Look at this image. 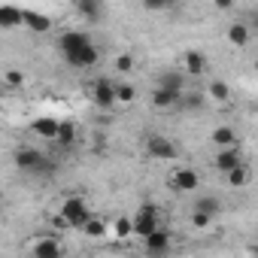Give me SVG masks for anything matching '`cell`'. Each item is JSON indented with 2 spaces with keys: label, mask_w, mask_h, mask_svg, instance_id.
I'll use <instances>...</instances> for the list:
<instances>
[{
  "label": "cell",
  "mask_w": 258,
  "mask_h": 258,
  "mask_svg": "<svg viewBox=\"0 0 258 258\" xmlns=\"http://www.w3.org/2000/svg\"><path fill=\"white\" fill-rule=\"evenodd\" d=\"M198 185H201V176H198L195 167H176V170L170 173V188L179 191V195H188V191H195Z\"/></svg>",
  "instance_id": "cell-6"
},
{
  "label": "cell",
  "mask_w": 258,
  "mask_h": 258,
  "mask_svg": "<svg viewBox=\"0 0 258 258\" xmlns=\"http://www.w3.org/2000/svg\"><path fill=\"white\" fill-rule=\"evenodd\" d=\"M210 140H213L219 149H225V146H237V134H234V127H228V124H219V127H213Z\"/></svg>",
  "instance_id": "cell-18"
},
{
  "label": "cell",
  "mask_w": 258,
  "mask_h": 258,
  "mask_svg": "<svg viewBox=\"0 0 258 258\" xmlns=\"http://www.w3.org/2000/svg\"><path fill=\"white\" fill-rule=\"evenodd\" d=\"M216 7H219V10H231V7H234V0H216Z\"/></svg>",
  "instance_id": "cell-31"
},
{
  "label": "cell",
  "mask_w": 258,
  "mask_h": 258,
  "mask_svg": "<svg viewBox=\"0 0 258 258\" xmlns=\"http://www.w3.org/2000/svg\"><path fill=\"white\" fill-rule=\"evenodd\" d=\"M207 55L204 52H198V49H188L185 55H182V70L188 73V76H204L207 73Z\"/></svg>",
  "instance_id": "cell-10"
},
{
  "label": "cell",
  "mask_w": 258,
  "mask_h": 258,
  "mask_svg": "<svg viewBox=\"0 0 258 258\" xmlns=\"http://www.w3.org/2000/svg\"><path fill=\"white\" fill-rule=\"evenodd\" d=\"M88 219H91V210H88V204H85L82 198H67V201L61 204V222H64L67 228L82 231V228L88 225Z\"/></svg>",
  "instance_id": "cell-3"
},
{
  "label": "cell",
  "mask_w": 258,
  "mask_h": 258,
  "mask_svg": "<svg viewBox=\"0 0 258 258\" xmlns=\"http://www.w3.org/2000/svg\"><path fill=\"white\" fill-rule=\"evenodd\" d=\"M210 222H213V216H210V213H201V210H191V225H195V228H207Z\"/></svg>",
  "instance_id": "cell-27"
},
{
  "label": "cell",
  "mask_w": 258,
  "mask_h": 258,
  "mask_svg": "<svg viewBox=\"0 0 258 258\" xmlns=\"http://www.w3.org/2000/svg\"><path fill=\"white\" fill-rule=\"evenodd\" d=\"M43 161H46V158H43L37 149H19V152H16V164H19L22 170H46Z\"/></svg>",
  "instance_id": "cell-14"
},
{
  "label": "cell",
  "mask_w": 258,
  "mask_h": 258,
  "mask_svg": "<svg viewBox=\"0 0 258 258\" xmlns=\"http://www.w3.org/2000/svg\"><path fill=\"white\" fill-rule=\"evenodd\" d=\"M225 37H228V43H231L234 49H246L249 40H252V28H249L246 22H234V25L225 31Z\"/></svg>",
  "instance_id": "cell-11"
},
{
  "label": "cell",
  "mask_w": 258,
  "mask_h": 258,
  "mask_svg": "<svg viewBox=\"0 0 258 258\" xmlns=\"http://www.w3.org/2000/svg\"><path fill=\"white\" fill-rule=\"evenodd\" d=\"M61 146H70L73 140H76V127L70 124V121H61V131H58V137H55Z\"/></svg>",
  "instance_id": "cell-25"
},
{
  "label": "cell",
  "mask_w": 258,
  "mask_h": 258,
  "mask_svg": "<svg viewBox=\"0 0 258 258\" xmlns=\"http://www.w3.org/2000/svg\"><path fill=\"white\" fill-rule=\"evenodd\" d=\"M73 10H76V16L85 19L88 25H97V22H103V16H106V4H103V0H73Z\"/></svg>",
  "instance_id": "cell-7"
},
{
  "label": "cell",
  "mask_w": 258,
  "mask_h": 258,
  "mask_svg": "<svg viewBox=\"0 0 258 258\" xmlns=\"http://www.w3.org/2000/svg\"><path fill=\"white\" fill-rule=\"evenodd\" d=\"M195 210H201V213H210L213 219L222 213V201L219 198H213V195H204V198H198L195 201Z\"/></svg>",
  "instance_id": "cell-19"
},
{
  "label": "cell",
  "mask_w": 258,
  "mask_h": 258,
  "mask_svg": "<svg viewBox=\"0 0 258 258\" xmlns=\"http://www.w3.org/2000/svg\"><path fill=\"white\" fill-rule=\"evenodd\" d=\"M7 85H10V88H19V85H25V73H19V70H10V73H7Z\"/></svg>",
  "instance_id": "cell-30"
},
{
  "label": "cell",
  "mask_w": 258,
  "mask_h": 258,
  "mask_svg": "<svg viewBox=\"0 0 258 258\" xmlns=\"http://www.w3.org/2000/svg\"><path fill=\"white\" fill-rule=\"evenodd\" d=\"M115 70H118V73L134 70V58H131V55H118V58H115Z\"/></svg>",
  "instance_id": "cell-29"
},
{
  "label": "cell",
  "mask_w": 258,
  "mask_h": 258,
  "mask_svg": "<svg viewBox=\"0 0 258 258\" xmlns=\"http://www.w3.org/2000/svg\"><path fill=\"white\" fill-rule=\"evenodd\" d=\"M158 207L155 204H143L134 216V237H149L152 231H158Z\"/></svg>",
  "instance_id": "cell-5"
},
{
  "label": "cell",
  "mask_w": 258,
  "mask_h": 258,
  "mask_svg": "<svg viewBox=\"0 0 258 258\" xmlns=\"http://www.w3.org/2000/svg\"><path fill=\"white\" fill-rule=\"evenodd\" d=\"M225 179H228V185H231V188H243V185L249 182V170H246V164H237L234 170H228V173H225Z\"/></svg>",
  "instance_id": "cell-20"
},
{
  "label": "cell",
  "mask_w": 258,
  "mask_h": 258,
  "mask_svg": "<svg viewBox=\"0 0 258 258\" xmlns=\"http://www.w3.org/2000/svg\"><path fill=\"white\" fill-rule=\"evenodd\" d=\"M64 249H61V243L55 240V237H43V240H37L34 246H31V255L34 258H58Z\"/></svg>",
  "instance_id": "cell-15"
},
{
  "label": "cell",
  "mask_w": 258,
  "mask_h": 258,
  "mask_svg": "<svg viewBox=\"0 0 258 258\" xmlns=\"http://www.w3.org/2000/svg\"><path fill=\"white\" fill-rule=\"evenodd\" d=\"M179 97H182V88H170V85H161V82L152 88V106L155 109H173L179 103Z\"/></svg>",
  "instance_id": "cell-8"
},
{
  "label": "cell",
  "mask_w": 258,
  "mask_h": 258,
  "mask_svg": "<svg viewBox=\"0 0 258 258\" xmlns=\"http://www.w3.org/2000/svg\"><path fill=\"white\" fill-rule=\"evenodd\" d=\"M112 234L118 240H127V237H134V219H127V216H118L115 225H112Z\"/></svg>",
  "instance_id": "cell-21"
},
{
  "label": "cell",
  "mask_w": 258,
  "mask_h": 258,
  "mask_svg": "<svg viewBox=\"0 0 258 258\" xmlns=\"http://www.w3.org/2000/svg\"><path fill=\"white\" fill-rule=\"evenodd\" d=\"M143 246H146V252H152V255L167 252V249H170V231H164V228L152 231L149 237H143Z\"/></svg>",
  "instance_id": "cell-12"
},
{
  "label": "cell",
  "mask_w": 258,
  "mask_h": 258,
  "mask_svg": "<svg viewBox=\"0 0 258 258\" xmlns=\"http://www.w3.org/2000/svg\"><path fill=\"white\" fill-rule=\"evenodd\" d=\"M82 231H85V237H91V240H100V237H106V225H103L100 219H94V216L88 219V225H85Z\"/></svg>",
  "instance_id": "cell-24"
},
{
  "label": "cell",
  "mask_w": 258,
  "mask_h": 258,
  "mask_svg": "<svg viewBox=\"0 0 258 258\" xmlns=\"http://www.w3.org/2000/svg\"><path fill=\"white\" fill-rule=\"evenodd\" d=\"M31 131H34L37 137L55 140V137H58V131H61V121H55V118L43 115V118H34V121H31Z\"/></svg>",
  "instance_id": "cell-16"
},
{
  "label": "cell",
  "mask_w": 258,
  "mask_h": 258,
  "mask_svg": "<svg viewBox=\"0 0 258 258\" xmlns=\"http://www.w3.org/2000/svg\"><path fill=\"white\" fill-rule=\"evenodd\" d=\"M255 70H258V61H255Z\"/></svg>",
  "instance_id": "cell-33"
},
{
  "label": "cell",
  "mask_w": 258,
  "mask_h": 258,
  "mask_svg": "<svg viewBox=\"0 0 258 258\" xmlns=\"http://www.w3.org/2000/svg\"><path fill=\"white\" fill-rule=\"evenodd\" d=\"M88 97L97 109H112L118 100H115V82L106 79V76H97L88 82Z\"/></svg>",
  "instance_id": "cell-4"
},
{
  "label": "cell",
  "mask_w": 258,
  "mask_h": 258,
  "mask_svg": "<svg viewBox=\"0 0 258 258\" xmlns=\"http://www.w3.org/2000/svg\"><path fill=\"white\" fill-rule=\"evenodd\" d=\"M143 4V10H149V13H164V10H170L176 0H140Z\"/></svg>",
  "instance_id": "cell-26"
},
{
  "label": "cell",
  "mask_w": 258,
  "mask_h": 258,
  "mask_svg": "<svg viewBox=\"0 0 258 258\" xmlns=\"http://www.w3.org/2000/svg\"><path fill=\"white\" fill-rule=\"evenodd\" d=\"M249 22H252V25H255V28H258V10H255V13H252V19H249Z\"/></svg>",
  "instance_id": "cell-32"
},
{
  "label": "cell",
  "mask_w": 258,
  "mask_h": 258,
  "mask_svg": "<svg viewBox=\"0 0 258 258\" xmlns=\"http://www.w3.org/2000/svg\"><path fill=\"white\" fill-rule=\"evenodd\" d=\"M210 97H213L216 103H225V100L231 97V85H228V82H219V79L210 82Z\"/></svg>",
  "instance_id": "cell-23"
},
{
  "label": "cell",
  "mask_w": 258,
  "mask_h": 258,
  "mask_svg": "<svg viewBox=\"0 0 258 258\" xmlns=\"http://www.w3.org/2000/svg\"><path fill=\"white\" fill-rule=\"evenodd\" d=\"M25 28L31 34H49L52 31V19L43 16V13H37V10H25Z\"/></svg>",
  "instance_id": "cell-13"
},
{
  "label": "cell",
  "mask_w": 258,
  "mask_h": 258,
  "mask_svg": "<svg viewBox=\"0 0 258 258\" xmlns=\"http://www.w3.org/2000/svg\"><path fill=\"white\" fill-rule=\"evenodd\" d=\"M143 152H146L149 161H176V155H179L176 152V143L170 137H164V134H146Z\"/></svg>",
  "instance_id": "cell-2"
},
{
  "label": "cell",
  "mask_w": 258,
  "mask_h": 258,
  "mask_svg": "<svg viewBox=\"0 0 258 258\" xmlns=\"http://www.w3.org/2000/svg\"><path fill=\"white\" fill-rule=\"evenodd\" d=\"M0 25H4V28L25 25V10H19L13 4H4V7H0Z\"/></svg>",
  "instance_id": "cell-17"
},
{
  "label": "cell",
  "mask_w": 258,
  "mask_h": 258,
  "mask_svg": "<svg viewBox=\"0 0 258 258\" xmlns=\"http://www.w3.org/2000/svg\"><path fill=\"white\" fill-rule=\"evenodd\" d=\"M158 82L161 85H170V88H182V73H164Z\"/></svg>",
  "instance_id": "cell-28"
},
{
  "label": "cell",
  "mask_w": 258,
  "mask_h": 258,
  "mask_svg": "<svg viewBox=\"0 0 258 258\" xmlns=\"http://www.w3.org/2000/svg\"><path fill=\"white\" fill-rule=\"evenodd\" d=\"M237 164H243V155L237 152V146H225V149H219L216 158H213V167H216L219 173H228V170H234Z\"/></svg>",
  "instance_id": "cell-9"
},
{
  "label": "cell",
  "mask_w": 258,
  "mask_h": 258,
  "mask_svg": "<svg viewBox=\"0 0 258 258\" xmlns=\"http://www.w3.org/2000/svg\"><path fill=\"white\" fill-rule=\"evenodd\" d=\"M115 100L118 103H134L137 100V88L131 82H115Z\"/></svg>",
  "instance_id": "cell-22"
},
{
  "label": "cell",
  "mask_w": 258,
  "mask_h": 258,
  "mask_svg": "<svg viewBox=\"0 0 258 258\" xmlns=\"http://www.w3.org/2000/svg\"><path fill=\"white\" fill-rule=\"evenodd\" d=\"M58 49H61L64 61H67L70 67H76V70H88V67H94V64L100 61L97 46H94V43L88 40V34H82V31H67V34H61Z\"/></svg>",
  "instance_id": "cell-1"
}]
</instances>
